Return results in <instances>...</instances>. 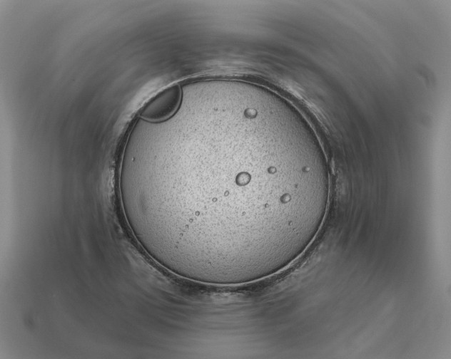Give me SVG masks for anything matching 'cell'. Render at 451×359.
Wrapping results in <instances>:
<instances>
[{
	"label": "cell",
	"instance_id": "cell-1",
	"mask_svg": "<svg viewBox=\"0 0 451 359\" xmlns=\"http://www.w3.org/2000/svg\"><path fill=\"white\" fill-rule=\"evenodd\" d=\"M181 101V90L178 84L168 86L148 100L140 110L141 118L159 123L171 118Z\"/></svg>",
	"mask_w": 451,
	"mask_h": 359
}]
</instances>
